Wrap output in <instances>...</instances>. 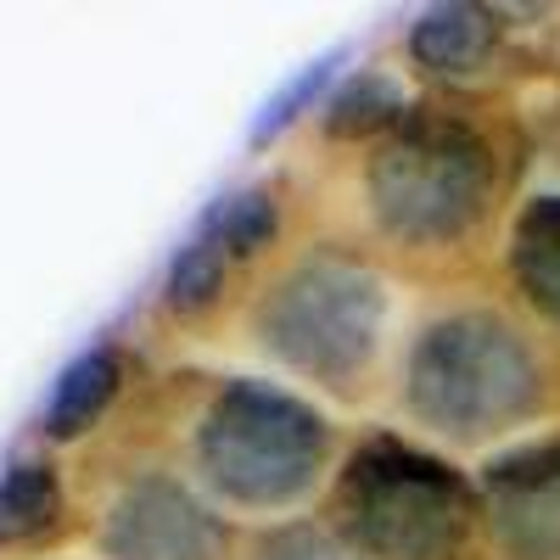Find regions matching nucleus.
<instances>
[{
  "label": "nucleus",
  "mask_w": 560,
  "mask_h": 560,
  "mask_svg": "<svg viewBox=\"0 0 560 560\" xmlns=\"http://www.w3.org/2000/svg\"><path fill=\"white\" fill-rule=\"evenodd\" d=\"M510 185L516 140L493 113H477L459 96L415 102L353 158V247L376 264L459 269L499 236Z\"/></svg>",
  "instance_id": "obj_1"
},
{
  "label": "nucleus",
  "mask_w": 560,
  "mask_h": 560,
  "mask_svg": "<svg viewBox=\"0 0 560 560\" xmlns=\"http://www.w3.org/2000/svg\"><path fill=\"white\" fill-rule=\"evenodd\" d=\"M393 382L415 432L477 448L555 409L560 359L527 314L482 292H454L409 325Z\"/></svg>",
  "instance_id": "obj_2"
},
{
  "label": "nucleus",
  "mask_w": 560,
  "mask_h": 560,
  "mask_svg": "<svg viewBox=\"0 0 560 560\" xmlns=\"http://www.w3.org/2000/svg\"><path fill=\"white\" fill-rule=\"evenodd\" d=\"M247 325L280 370L359 404L393 348V280L353 242H308L269 269Z\"/></svg>",
  "instance_id": "obj_3"
},
{
  "label": "nucleus",
  "mask_w": 560,
  "mask_h": 560,
  "mask_svg": "<svg viewBox=\"0 0 560 560\" xmlns=\"http://www.w3.org/2000/svg\"><path fill=\"white\" fill-rule=\"evenodd\" d=\"M325 527L359 560H471L482 499L443 454L398 432H370L337 465Z\"/></svg>",
  "instance_id": "obj_4"
},
{
  "label": "nucleus",
  "mask_w": 560,
  "mask_h": 560,
  "mask_svg": "<svg viewBox=\"0 0 560 560\" xmlns=\"http://www.w3.org/2000/svg\"><path fill=\"white\" fill-rule=\"evenodd\" d=\"M331 459V420L269 382H219L191 427L197 482L242 516H292L325 488Z\"/></svg>",
  "instance_id": "obj_5"
},
{
  "label": "nucleus",
  "mask_w": 560,
  "mask_h": 560,
  "mask_svg": "<svg viewBox=\"0 0 560 560\" xmlns=\"http://www.w3.org/2000/svg\"><path fill=\"white\" fill-rule=\"evenodd\" d=\"M102 549L113 560H230V527L179 477L147 471L113 493L102 516Z\"/></svg>",
  "instance_id": "obj_6"
},
{
  "label": "nucleus",
  "mask_w": 560,
  "mask_h": 560,
  "mask_svg": "<svg viewBox=\"0 0 560 560\" xmlns=\"http://www.w3.org/2000/svg\"><path fill=\"white\" fill-rule=\"evenodd\" d=\"M482 533L510 560H560V427L504 448L482 482Z\"/></svg>",
  "instance_id": "obj_7"
},
{
  "label": "nucleus",
  "mask_w": 560,
  "mask_h": 560,
  "mask_svg": "<svg viewBox=\"0 0 560 560\" xmlns=\"http://www.w3.org/2000/svg\"><path fill=\"white\" fill-rule=\"evenodd\" d=\"M504 51L493 7H438L409 28V62L438 84H477Z\"/></svg>",
  "instance_id": "obj_8"
},
{
  "label": "nucleus",
  "mask_w": 560,
  "mask_h": 560,
  "mask_svg": "<svg viewBox=\"0 0 560 560\" xmlns=\"http://www.w3.org/2000/svg\"><path fill=\"white\" fill-rule=\"evenodd\" d=\"M504 275L522 314L560 337V197H533L504 236Z\"/></svg>",
  "instance_id": "obj_9"
},
{
  "label": "nucleus",
  "mask_w": 560,
  "mask_h": 560,
  "mask_svg": "<svg viewBox=\"0 0 560 560\" xmlns=\"http://www.w3.org/2000/svg\"><path fill=\"white\" fill-rule=\"evenodd\" d=\"M118 387H124V359H118L113 348L79 353V359L62 370V376H57L51 404H45V438H57V443L84 438V432L113 409Z\"/></svg>",
  "instance_id": "obj_10"
},
{
  "label": "nucleus",
  "mask_w": 560,
  "mask_h": 560,
  "mask_svg": "<svg viewBox=\"0 0 560 560\" xmlns=\"http://www.w3.org/2000/svg\"><path fill=\"white\" fill-rule=\"evenodd\" d=\"M230 269H236V258H230L224 242L202 224L197 236L179 247V258H174V269H168V287H163L168 314L185 319V325H197V319L219 314L224 298H230Z\"/></svg>",
  "instance_id": "obj_11"
},
{
  "label": "nucleus",
  "mask_w": 560,
  "mask_h": 560,
  "mask_svg": "<svg viewBox=\"0 0 560 560\" xmlns=\"http://www.w3.org/2000/svg\"><path fill=\"white\" fill-rule=\"evenodd\" d=\"M62 482L45 459H23L0 477V544H28L45 538L62 522Z\"/></svg>",
  "instance_id": "obj_12"
},
{
  "label": "nucleus",
  "mask_w": 560,
  "mask_h": 560,
  "mask_svg": "<svg viewBox=\"0 0 560 560\" xmlns=\"http://www.w3.org/2000/svg\"><path fill=\"white\" fill-rule=\"evenodd\" d=\"M404 113H409V102H404V90L387 73H353L331 96L319 129H325V140H353V147H370V140H376L382 129H393Z\"/></svg>",
  "instance_id": "obj_13"
},
{
  "label": "nucleus",
  "mask_w": 560,
  "mask_h": 560,
  "mask_svg": "<svg viewBox=\"0 0 560 560\" xmlns=\"http://www.w3.org/2000/svg\"><path fill=\"white\" fill-rule=\"evenodd\" d=\"M208 230L224 242V253L236 258V264L264 258V253L280 242V197H275V185H253V191L224 197V202L213 208Z\"/></svg>",
  "instance_id": "obj_14"
},
{
  "label": "nucleus",
  "mask_w": 560,
  "mask_h": 560,
  "mask_svg": "<svg viewBox=\"0 0 560 560\" xmlns=\"http://www.w3.org/2000/svg\"><path fill=\"white\" fill-rule=\"evenodd\" d=\"M230 560H359L325 522H275L236 544Z\"/></svg>",
  "instance_id": "obj_15"
}]
</instances>
